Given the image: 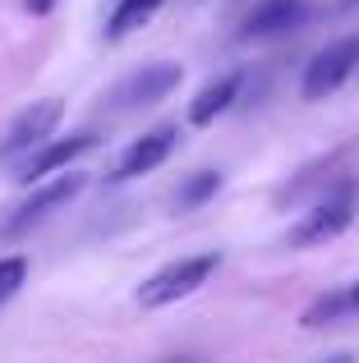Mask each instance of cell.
Segmentation results:
<instances>
[{"label": "cell", "mask_w": 359, "mask_h": 363, "mask_svg": "<svg viewBox=\"0 0 359 363\" xmlns=\"http://www.w3.org/2000/svg\"><path fill=\"white\" fill-rule=\"evenodd\" d=\"M83 184H88V179H83L79 170H65V175H55V179H42V184H33V194H28L23 203H18L14 212L5 216V235H9V240H18V235H28L33 225L51 221L60 207H70L74 198L83 194Z\"/></svg>", "instance_id": "1"}, {"label": "cell", "mask_w": 359, "mask_h": 363, "mask_svg": "<svg viewBox=\"0 0 359 363\" xmlns=\"http://www.w3.org/2000/svg\"><path fill=\"white\" fill-rule=\"evenodd\" d=\"M216 267H221L216 253L180 257V262L162 267L157 276H148V281L138 285V303H143V308H166V303H175V299H189L198 285H207V276H212Z\"/></svg>", "instance_id": "2"}, {"label": "cell", "mask_w": 359, "mask_h": 363, "mask_svg": "<svg viewBox=\"0 0 359 363\" xmlns=\"http://www.w3.org/2000/svg\"><path fill=\"white\" fill-rule=\"evenodd\" d=\"M60 116H65V101H60V97L33 101L28 111H18L14 124L5 129V138H0V166H5V161H23V157H33V152L55 133Z\"/></svg>", "instance_id": "3"}, {"label": "cell", "mask_w": 359, "mask_h": 363, "mask_svg": "<svg viewBox=\"0 0 359 363\" xmlns=\"http://www.w3.org/2000/svg\"><path fill=\"white\" fill-rule=\"evenodd\" d=\"M355 65H359V37H346V42L323 46V51H318L314 60L304 65V79H299V92H304V101L332 97V92L355 74Z\"/></svg>", "instance_id": "4"}, {"label": "cell", "mask_w": 359, "mask_h": 363, "mask_svg": "<svg viewBox=\"0 0 359 363\" xmlns=\"http://www.w3.org/2000/svg\"><path fill=\"white\" fill-rule=\"evenodd\" d=\"M350 221H355V198L350 194H332V198H323L318 207H309V212L290 225L286 244L318 248V244L336 240V235H346V230H350Z\"/></svg>", "instance_id": "5"}, {"label": "cell", "mask_w": 359, "mask_h": 363, "mask_svg": "<svg viewBox=\"0 0 359 363\" xmlns=\"http://www.w3.org/2000/svg\"><path fill=\"white\" fill-rule=\"evenodd\" d=\"M97 147V133L92 129H83V133H70V138H60V143H42V147L33 152V157H23L18 161V184H42L46 175H55V170H70L74 161L83 157V152H92Z\"/></svg>", "instance_id": "6"}, {"label": "cell", "mask_w": 359, "mask_h": 363, "mask_svg": "<svg viewBox=\"0 0 359 363\" xmlns=\"http://www.w3.org/2000/svg\"><path fill=\"white\" fill-rule=\"evenodd\" d=\"M180 83H184V69H180V65H171V60H162V65H143L138 74H129V79L116 88V106H120V111L157 106L162 97H171Z\"/></svg>", "instance_id": "7"}, {"label": "cell", "mask_w": 359, "mask_h": 363, "mask_svg": "<svg viewBox=\"0 0 359 363\" xmlns=\"http://www.w3.org/2000/svg\"><path fill=\"white\" fill-rule=\"evenodd\" d=\"M175 143H180V129H175V124H157V129H148L143 138H134L125 152H120L111 179H134V175L157 170V166H162V161L175 152Z\"/></svg>", "instance_id": "8"}, {"label": "cell", "mask_w": 359, "mask_h": 363, "mask_svg": "<svg viewBox=\"0 0 359 363\" xmlns=\"http://www.w3.org/2000/svg\"><path fill=\"white\" fill-rule=\"evenodd\" d=\"M299 18H304V0H258V5L249 9V18H244L240 37H249V42L277 37V33H286V28H295Z\"/></svg>", "instance_id": "9"}, {"label": "cell", "mask_w": 359, "mask_h": 363, "mask_svg": "<svg viewBox=\"0 0 359 363\" xmlns=\"http://www.w3.org/2000/svg\"><path fill=\"white\" fill-rule=\"evenodd\" d=\"M235 97H240V74H221L216 83H207V88L189 101V124L207 129L216 116H226V111L235 106Z\"/></svg>", "instance_id": "10"}, {"label": "cell", "mask_w": 359, "mask_h": 363, "mask_svg": "<svg viewBox=\"0 0 359 363\" xmlns=\"http://www.w3.org/2000/svg\"><path fill=\"white\" fill-rule=\"evenodd\" d=\"M157 9H162V0H116V9H111V18H106V37L111 42L129 37L134 28H143Z\"/></svg>", "instance_id": "11"}, {"label": "cell", "mask_w": 359, "mask_h": 363, "mask_svg": "<svg viewBox=\"0 0 359 363\" xmlns=\"http://www.w3.org/2000/svg\"><path fill=\"white\" fill-rule=\"evenodd\" d=\"M216 189H221V175H216V170H198V175H189L184 184H180L175 207L180 212H194V207H203L207 198H216Z\"/></svg>", "instance_id": "12"}, {"label": "cell", "mask_w": 359, "mask_h": 363, "mask_svg": "<svg viewBox=\"0 0 359 363\" xmlns=\"http://www.w3.org/2000/svg\"><path fill=\"white\" fill-rule=\"evenodd\" d=\"M346 313H355L350 290H332V294H323L318 303H309L299 322H304V327H323V322H336V318H346Z\"/></svg>", "instance_id": "13"}, {"label": "cell", "mask_w": 359, "mask_h": 363, "mask_svg": "<svg viewBox=\"0 0 359 363\" xmlns=\"http://www.w3.org/2000/svg\"><path fill=\"white\" fill-rule=\"evenodd\" d=\"M23 281H28V262L23 257H0V308L23 290Z\"/></svg>", "instance_id": "14"}, {"label": "cell", "mask_w": 359, "mask_h": 363, "mask_svg": "<svg viewBox=\"0 0 359 363\" xmlns=\"http://www.w3.org/2000/svg\"><path fill=\"white\" fill-rule=\"evenodd\" d=\"M55 9V0H28V14H37V18H46Z\"/></svg>", "instance_id": "15"}, {"label": "cell", "mask_w": 359, "mask_h": 363, "mask_svg": "<svg viewBox=\"0 0 359 363\" xmlns=\"http://www.w3.org/2000/svg\"><path fill=\"white\" fill-rule=\"evenodd\" d=\"M350 290V303H355V313H359V285H346Z\"/></svg>", "instance_id": "16"}, {"label": "cell", "mask_w": 359, "mask_h": 363, "mask_svg": "<svg viewBox=\"0 0 359 363\" xmlns=\"http://www.w3.org/2000/svg\"><path fill=\"white\" fill-rule=\"evenodd\" d=\"M327 363H355L350 354H336V359H327Z\"/></svg>", "instance_id": "17"}, {"label": "cell", "mask_w": 359, "mask_h": 363, "mask_svg": "<svg viewBox=\"0 0 359 363\" xmlns=\"http://www.w3.org/2000/svg\"><path fill=\"white\" fill-rule=\"evenodd\" d=\"M341 5H346V9H350V5H359V0H341Z\"/></svg>", "instance_id": "18"}]
</instances>
